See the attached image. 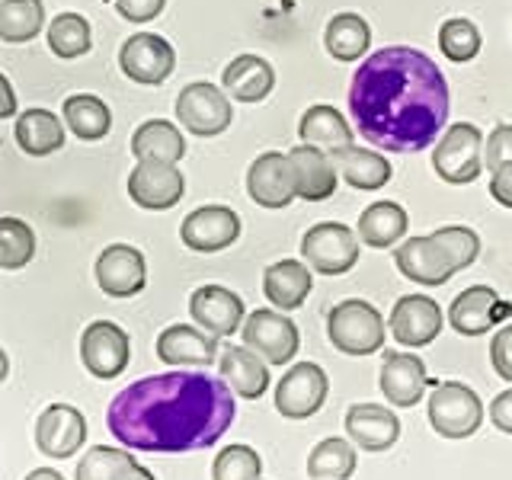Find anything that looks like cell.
Masks as SVG:
<instances>
[{
  "label": "cell",
  "mask_w": 512,
  "mask_h": 480,
  "mask_svg": "<svg viewBox=\"0 0 512 480\" xmlns=\"http://www.w3.org/2000/svg\"><path fill=\"white\" fill-rule=\"evenodd\" d=\"M448 84L439 64L420 48L388 45L352 74L349 112L359 135L375 148L416 154L448 122Z\"/></svg>",
  "instance_id": "6da1fadb"
},
{
  "label": "cell",
  "mask_w": 512,
  "mask_h": 480,
  "mask_svg": "<svg viewBox=\"0 0 512 480\" xmlns=\"http://www.w3.org/2000/svg\"><path fill=\"white\" fill-rule=\"evenodd\" d=\"M234 413L228 381L186 368L128 384L112 397L106 426L138 452H199L228 432Z\"/></svg>",
  "instance_id": "7a4b0ae2"
},
{
  "label": "cell",
  "mask_w": 512,
  "mask_h": 480,
  "mask_svg": "<svg viewBox=\"0 0 512 480\" xmlns=\"http://www.w3.org/2000/svg\"><path fill=\"white\" fill-rule=\"evenodd\" d=\"M330 343L346 356H372L384 346V317L362 298L340 301L327 317Z\"/></svg>",
  "instance_id": "3957f363"
},
{
  "label": "cell",
  "mask_w": 512,
  "mask_h": 480,
  "mask_svg": "<svg viewBox=\"0 0 512 480\" xmlns=\"http://www.w3.org/2000/svg\"><path fill=\"white\" fill-rule=\"evenodd\" d=\"M484 423V404L461 381H439L429 394V426L442 439H468Z\"/></svg>",
  "instance_id": "277c9868"
},
{
  "label": "cell",
  "mask_w": 512,
  "mask_h": 480,
  "mask_svg": "<svg viewBox=\"0 0 512 480\" xmlns=\"http://www.w3.org/2000/svg\"><path fill=\"white\" fill-rule=\"evenodd\" d=\"M432 167L452 186L474 183L484 173V135H480V128L471 122H458L448 128L436 144Z\"/></svg>",
  "instance_id": "5b68a950"
},
{
  "label": "cell",
  "mask_w": 512,
  "mask_h": 480,
  "mask_svg": "<svg viewBox=\"0 0 512 480\" xmlns=\"http://www.w3.org/2000/svg\"><path fill=\"white\" fill-rule=\"evenodd\" d=\"M301 256L320 276H343L359 263V234L340 221H320L301 237Z\"/></svg>",
  "instance_id": "8992f818"
},
{
  "label": "cell",
  "mask_w": 512,
  "mask_h": 480,
  "mask_svg": "<svg viewBox=\"0 0 512 480\" xmlns=\"http://www.w3.org/2000/svg\"><path fill=\"white\" fill-rule=\"evenodd\" d=\"M176 116H180V125L189 135L215 138L231 125L234 109L221 87L208 84V80H196V84L183 87L180 96H176Z\"/></svg>",
  "instance_id": "52a82bcc"
},
{
  "label": "cell",
  "mask_w": 512,
  "mask_h": 480,
  "mask_svg": "<svg viewBox=\"0 0 512 480\" xmlns=\"http://www.w3.org/2000/svg\"><path fill=\"white\" fill-rule=\"evenodd\" d=\"M330 378L314 362H298L276 384V410L285 420H308L327 404Z\"/></svg>",
  "instance_id": "ba28073f"
},
{
  "label": "cell",
  "mask_w": 512,
  "mask_h": 480,
  "mask_svg": "<svg viewBox=\"0 0 512 480\" xmlns=\"http://www.w3.org/2000/svg\"><path fill=\"white\" fill-rule=\"evenodd\" d=\"M128 359H132L128 333L112 320H93L80 336V362L93 378H119L128 368Z\"/></svg>",
  "instance_id": "9c48e42d"
},
{
  "label": "cell",
  "mask_w": 512,
  "mask_h": 480,
  "mask_svg": "<svg viewBox=\"0 0 512 480\" xmlns=\"http://www.w3.org/2000/svg\"><path fill=\"white\" fill-rule=\"evenodd\" d=\"M244 346L263 356L269 365H285L295 359L301 336L292 317H282V311L256 308L244 324Z\"/></svg>",
  "instance_id": "30bf717a"
},
{
  "label": "cell",
  "mask_w": 512,
  "mask_h": 480,
  "mask_svg": "<svg viewBox=\"0 0 512 480\" xmlns=\"http://www.w3.org/2000/svg\"><path fill=\"white\" fill-rule=\"evenodd\" d=\"M119 68L128 80L144 87H160L176 68V52L164 36L138 32L119 48Z\"/></svg>",
  "instance_id": "8fae6325"
},
{
  "label": "cell",
  "mask_w": 512,
  "mask_h": 480,
  "mask_svg": "<svg viewBox=\"0 0 512 480\" xmlns=\"http://www.w3.org/2000/svg\"><path fill=\"white\" fill-rule=\"evenodd\" d=\"M96 285L109 298H135L148 285V263L144 253L132 244H109L96 256Z\"/></svg>",
  "instance_id": "7c38bea8"
},
{
  "label": "cell",
  "mask_w": 512,
  "mask_h": 480,
  "mask_svg": "<svg viewBox=\"0 0 512 480\" xmlns=\"http://www.w3.org/2000/svg\"><path fill=\"white\" fill-rule=\"evenodd\" d=\"M247 192L256 205L263 208H285L298 199V183L292 160L282 151H266L247 170Z\"/></svg>",
  "instance_id": "4fadbf2b"
},
{
  "label": "cell",
  "mask_w": 512,
  "mask_h": 480,
  "mask_svg": "<svg viewBox=\"0 0 512 480\" xmlns=\"http://www.w3.org/2000/svg\"><path fill=\"white\" fill-rule=\"evenodd\" d=\"M128 196L138 208L167 212L186 196V176L176 164H138L128 173Z\"/></svg>",
  "instance_id": "5bb4252c"
},
{
  "label": "cell",
  "mask_w": 512,
  "mask_h": 480,
  "mask_svg": "<svg viewBox=\"0 0 512 480\" xmlns=\"http://www.w3.org/2000/svg\"><path fill=\"white\" fill-rule=\"evenodd\" d=\"M512 317V304L503 301L490 285H471L452 301L448 308V324L461 336H480Z\"/></svg>",
  "instance_id": "9a60e30c"
},
{
  "label": "cell",
  "mask_w": 512,
  "mask_h": 480,
  "mask_svg": "<svg viewBox=\"0 0 512 480\" xmlns=\"http://www.w3.org/2000/svg\"><path fill=\"white\" fill-rule=\"evenodd\" d=\"M180 237H183V244L196 253L228 250L240 237V218L228 205H202L196 212L186 215Z\"/></svg>",
  "instance_id": "2e32d148"
},
{
  "label": "cell",
  "mask_w": 512,
  "mask_h": 480,
  "mask_svg": "<svg viewBox=\"0 0 512 480\" xmlns=\"http://www.w3.org/2000/svg\"><path fill=\"white\" fill-rule=\"evenodd\" d=\"M442 308L429 295H404L391 311L388 330L400 346H429L442 333Z\"/></svg>",
  "instance_id": "e0dca14e"
},
{
  "label": "cell",
  "mask_w": 512,
  "mask_h": 480,
  "mask_svg": "<svg viewBox=\"0 0 512 480\" xmlns=\"http://www.w3.org/2000/svg\"><path fill=\"white\" fill-rule=\"evenodd\" d=\"M87 442V416L71 404H52L36 420V445L48 458H71Z\"/></svg>",
  "instance_id": "ac0fdd59"
},
{
  "label": "cell",
  "mask_w": 512,
  "mask_h": 480,
  "mask_svg": "<svg viewBox=\"0 0 512 480\" xmlns=\"http://www.w3.org/2000/svg\"><path fill=\"white\" fill-rule=\"evenodd\" d=\"M378 384H381V394L388 397V404L394 407H416L429 388H436L423 359H416L413 352H388L381 365Z\"/></svg>",
  "instance_id": "d6986e66"
},
{
  "label": "cell",
  "mask_w": 512,
  "mask_h": 480,
  "mask_svg": "<svg viewBox=\"0 0 512 480\" xmlns=\"http://www.w3.org/2000/svg\"><path fill=\"white\" fill-rule=\"evenodd\" d=\"M394 263L400 269V276L416 282V285H426V288L445 285L458 272L452 266V260H448V253L436 244V237H432V234L404 240V244H400L397 253H394Z\"/></svg>",
  "instance_id": "ffe728a7"
},
{
  "label": "cell",
  "mask_w": 512,
  "mask_h": 480,
  "mask_svg": "<svg viewBox=\"0 0 512 480\" xmlns=\"http://www.w3.org/2000/svg\"><path fill=\"white\" fill-rule=\"evenodd\" d=\"M189 314L192 320L208 330L212 336H234L244 320V301L224 285H202L189 298Z\"/></svg>",
  "instance_id": "44dd1931"
},
{
  "label": "cell",
  "mask_w": 512,
  "mask_h": 480,
  "mask_svg": "<svg viewBox=\"0 0 512 480\" xmlns=\"http://www.w3.org/2000/svg\"><path fill=\"white\" fill-rule=\"evenodd\" d=\"M218 356V336L202 327L173 324L157 336V359L164 365H189V368H208Z\"/></svg>",
  "instance_id": "7402d4cb"
},
{
  "label": "cell",
  "mask_w": 512,
  "mask_h": 480,
  "mask_svg": "<svg viewBox=\"0 0 512 480\" xmlns=\"http://www.w3.org/2000/svg\"><path fill=\"white\" fill-rule=\"evenodd\" d=\"M346 432L362 452H388L400 439V420L381 404H352L346 410Z\"/></svg>",
  "instance_id": "603a6c76"
},
{
  "label": "cell",
  "mask_w": 512,
  "mask_h": 480,
  "mask_svg": "<svg viewBox=\"0 0 512 480\" xmlns=\"http://www.w3.org/2000/svg\"><path fill=\"white\" fill-rule=\"evenodd\" d=\"M288 160H292L295 170V183H298V199L304 202H324L336 192V170L333 157H327L314 144H298V148L288 151Z\"/></svg>",
  "instance_id": "cb8c5ba5"
},
{
  "label": "cell",
  "mask_w": 512,
  "mask_h": 480,
  "mask_svg": "<svg viewBox=\"0 0 512 480\" xmlns=\"http://www.w3.org/2000/svg\"><path fill=\"white\" fill-rule=\"evenodd\" d=\"M224 93L234 96L237 103H260L276 87V71L260 55H237L221 74Z\"/></svg>",
  "instance_id": "d4e9b609"
},
{
  "label": "cell",
  "mask_w": 512,
  "mask_h": 480,
  "mask_svg": "<svg viewBox=\"0 0 512 480\" xmlns=\"http://www.w3.org/2000/svg\"><path fill=\"white\" fill-rule=\"evenodd\" d=\"M132 154L138 164H180L186 154V138L167 119H151L135 128Z\"/></svg>",
  "instance_id": "484cf974"
},
{
  "label": "cell",
  "mask_w": 512,
  "mask_h": 480,
  "mask_svg": "<svg viewBox=\"0 0 512 480\" xmlns=\"http://www.w3.org/2000/svg\"><path fill=\"white\" fill-rule=\"evenodd\" d=\"M311 266L298 260H279L263 272V295L276 304L279 311L301 308L311 295Z\"/></svg>",
  "instance_id": "4316f807"
},
{
  "label": "cell",
  "mask_w": 512,
  "mask_h": 480,
  "mask_svg": "<svg viewBox=\"0 0 512 480\" xmlns=\"http://www.w3.org/2000/svg\"><path fill=\"white\" fill-rule=\"evenodd\" d=\"M221 378L231 384V391L247 397V400H260L269 388V368L266 359L256 356L247 346H224L221 352Z\"/></svg>",
  "instance_id": "83f0119b"
},
{
  "label": "cell",
  "mask_w": 512,
  "mask_h": 480,
  "mask_svg": "<svg viewBox=\"0 0 512 480\" xmlns=\"http://www.w3.org/2000/svg\"><path fill=\"white\" fill-rule=\"evenodd\" d=\"M298 138H301V144H314V148L333 154V151H343L352 144V128L336 106L317 103V106L304 109V116L298 122Z\"/></svg>",
  "instance_id": "f1b7e54d"
},
{
  "label": "cell",
  "mask_w": 512,
  "mask_h": 480,
  "mask_svg": "<svg viewBox=\"0 0 512 480\" xmlns=\"http://www.w3.org/2000/svg\"><path fill=\"white\" fill-rule=\"evenodd\" d=\"M16 144L29 157H48L64 148V122L48 109H26L16 119Z\"/></svg>",
  "instance_id": "f546056e"
},
{
  "label": "cell",
  "mask_w": 512,
  "mask_h": 480,
  "mask_svg": "<svg viewBox=\"0 0 512 480\" xmlns=\"http://www.w3.org/2000/svg\"><path fill=\"white\" fill-rule=\"evenodd\" d=\"M330 157H333L336 170H340V176L352 189L372 192V189H381L384 183L391 180V164L378 151H368V148H356V144H349V148L333 151Z\"/></svg>",
  "instance_id": "4dcf8cb0"
},
{
  "label": "cell",
  "mask_w": 512,
  "mask_h": 480,
  "mask_svg": "<svg viewBox=\"0 0 512 480\" xmlns=\"http://www.w3.org/2000/svg\"><path fill=\"white\" fill-rule=\"evenodd\" d=\"M407 212L397 202H375L359 218V240L375 250H388L407 234Z\"/></svg>",
  "instance_id": "1f68e13d"
},
{
  "label": "cell",
  "mask_w": 512,
  "mask_h": 480,
  "mask_svg": "<svg viewBox=\"0 0 512 480\" xmlns=\"http://www.w3.org/2000/svg\"><path fill=\"white\" fill-rule=\"evenodd\" d=\"M61 112H64V125H68L71 132L77 138H84V141H100V138L109 135V128H112L109 106L100 100V96H93V93L68 96Z\"/></svg>",
  "instance_id": "d6a6232c"
},
{
  "label": "cell",
  "mask_w": 512,
  "mask_h": 480,
  "mask_svg": "<svg viewBox=\"0 0 512 480\" xmlns=\"http://www.w3.org/2000/svg\"><path fill=\"white\" fill-rule=\"evenodd\" d=\"M324 45L336 61H359L372 45V29L359 13H340L327 23Z\"/></svg>",
  "instance_id": "836d02e7"
},
{
  "label": "cell",
  "mask_w": 512,
  "mask_h": 480,
  "mask_svg": "<svg viewBox=\"0 0 512 480\" xmlns=\"http://www.w3.org/2000/svg\"><path fill=\"white\" fill-rule=\"evenodd\" d=\"M45 26L42 0H0V39L20 45L36 39Z\"/></svg>",
  "instance_id": "e575fe53"
},
{
  "label": "cell",
  "mask_w": 512,
  "mask_h": 480,
  "mask_svg": "<svg viewBox=\"0 0 512 480\" xmlns=\"http://www.w3.org/2000/svg\"><path fill=\"white\" fill-rule=\"evenodd\" d=\"M356 474V445L346 439H324L308 455V477L314 480H349Z\"/></svg>",
  "instance_id": "d590c367"
},
{
  "label": "cell",
  "mask_w": 512,
  "mask_h": 480,
  "mask_svg": "<svg viewBox=\"0 0 512 480\" xmlns=\"http://www.w3.org/2000/svg\"><path fill=\"white\" fill-rule=\"evenodd\" d=\"M90 45V23L80 13H58L52 26H48V48L64 61L87 55Z\"/></svg>",
  "instance_id": "8d00e7d4"
},
{
  "label": "cell",
  "mask_w": 512,
  "mask_h": 480,
  "mask_svg": "<svg viewBox=\"0 0 512 480\" xmlns=\"http://www.w3.org/2000/svg\"><path fill=\"white\" fill-rule=\"evenodd\" d=\"M36 256V231L20 218H0V266L20 269Z\"/></svg>",
  "instance_id": "74e56055"
},
{
  "label": "cell",
  "mask_w": 512,
  "mask_h": 480,
  "mask_svg": "<svg viewBox=\"0 0 512 480\" xmlns=\"http://www.w3.org/2000/svg\"><path fill=\"white\" fill-rule=\"evenodd\" d=\"M480 45H484V39H480V29L464 20V16H455V20H445L442 29H439V48L442 55L448 61L455 64H464V61H474Z\"/></svg>",
  "instance_id": "f35d334b"
},
{
  "label": "cell",
  "mask_w": 512,
  "mask_h": 480,
  "mask_svg": "<svg viewBox=\"0 0 512 480\" xmlns=\"http://www.w3.org/2000/svg\"><path fill=\"white\" fill-rule=\"evenodd\" d=\"M132 448H109L96 445L77 461L74 480H116L125 464H132Z\"/></svg>",
  "instance_id": "ab89813d"
},
{
  "label": "cell",
  "mask_w": 512,
  "mask_h": 480,
  "mask_svg": "<svg viewBox=\"0 0 512 480\" xmlns=\"http://www.w3.org/2000/svg\"><path fill=\"white\" fill-rule=\"evenodd\" d=\"M263 458L250 445H228L221 448L212 464V480H260Z\"/></svg>",
  "instance_id": "60d3db41"
},
{
  "label": "cell",
  "mask_w": 512,
  "mask_h": 480,
  "mask_svg": "<svg viewBox=\"0 0 512 480\" xmlns=\"http://www.w3.org/2000/svg\"><path fill=\"white\" fill-rule=\"evenodd\" d=\"M432 237H436V244L448 253V260H452L455 269H468L480 256V237L471 228H464V224H445V228H439Z\"/></svg>",
  "instance_id": "b9f144b4"
},
{
  "label": "cell",
  "mask_w": 512,
  "mask_h": 480,
  "mask_svg": "<svg viewBox=\"0 0 512 480\" xmlns=\"http://www.w3.org/2000/svg\"><path fill=\"white\" fill-rule=\"evenodd\" d=\"M512 164V125H496L484 144V167L490 173Z\"/></svg>",
  "instance_id": "7bdbcfd3"
},
{
  "label": "cell",
  "mask_w": 512,
  "mask_h": 480,
  "mask_svg": "<svg viewBox=\"0 0 512 480\" xmlns=\"http://www.w3.org/2000/svg\"><path fill=\"white\" fill-rule=\"evenodd\" d=\"M490 362L496 368V375L503 381H512V324H506L490 343Z\"/></svg>",
  "instance_id": "ee69618b"
},
{
  "label": "cell",
  "mask_w": 512,
  "mask_h": 480,
  "mask_svg": "<svg viewBox=\"0 0 512 480\" xmlns=\"http://www.w3.org/2000/svg\"><path fill=\"white\" fill-rule=\"evenodd\" d=\"M112 4H116V10L128 23H148L154 16L164 13L167 0H112Z\"/></svg>",
  "instance_id": "f6af8a7d"
},
{
  "label": "cell",
  "mask_w": 512,
  "mask_h": 480,
  "mask_svg": "<svg viewBox=\"0 0 512 480\" xmlns=\"http://www.w3.org/2000/svg\"><path fill=\"white\" fill-rule=\"evenodd\" d=\"M490 423L500 429V432H509V436H512V388L493 397V404H490Z\"/></svg>",
  "instance_id": "bcb514c9"
},
{
  "label": "cell",
  "mask_w": 512,
  "mask_h": 480,
  "mask_svg": "<svg viewBox=\"0 0 512 480\" xmlns=\"http://www.w3.org/2000/svg\"><path fill=\"white\" fill-rule=\"evenodd\" d=\"M490 196L500 205L512 208V164H506L503 170H496L490 176Z\"/></svg>",
  "instance_id": "7dc6e473"
},
{
  "label": "cell",
  "mask_w": 512,
  "mask_h": 480,
  "mask_svg": "<svg viewBox=\"0 0 512 480\" xmlns=\"http://www.w3.org/2000/svg\"><path fill=\"white\" fill-rule=\"evenodd\" d=\"M116 480H157L148 468H141L138 461H132V464H125V468L119 471V477Z\"/></svg>",
  "instance_id": "c3c4849f"
},
{
  "label": "cell",
  "mask_w": 512,
  "mask_h": 480,
  "mask_svg": "<svg viewBox=\"0 0 512 480\" xmlns=\"http://www.w3.org/2000/svg\"><path fill=\"white\" fill-rule=\"evenodd\" d=\"M0 90H4V112H0V116H13V112H16V100H13V87H10V77L7 74L0 77Z\"/></svg>",
  "instance_id": "681fc988"
},
{
  "label": "cell",
  "mask_w": 512,
  "mask_h": 480,
  "mask_svg": "<svg viewBox=\"0 0 512 480\" xmlns=\"http://www.w3.org/2000/svg\"><path fill=\"white\" fill-rule=\"evenodd\" d=\"M26 480H64V477L58 471H52V468H36V471L26 474Z\"/></svg>",
  "instance_id": "f907efd6"
}]
</instances>
